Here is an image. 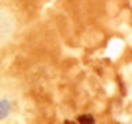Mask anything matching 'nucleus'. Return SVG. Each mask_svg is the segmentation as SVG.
Returning <instances> with one entry per match:
<instances>
[{
  "mask_svg": "<svg viewBox=\"0 0 132 124\" xmlns=\"http://www.w3.org/2000/svg\"><path fill=\"white\" fill-rule=\"evenodd\" d=\"M78 121L81 124H93L95 120L92 116H79V117H78Z\"/></svg>",
  "mask_w": 132,
  "mask_h": 124,
  "instance_id": "1",
  "label": "nucleus"
},
{
  "mask_svg": "<svg viewBox=\"0 0 132 124\" xmlns=\"http://www.w3.org/2000/svg\"><path fill=\"white\" fill-rule=\"evenodd\" d=\"M9 113V102L7 100H2V119H4Z\"/></svg>",
  "mask_w": 132,
  "mask_h": 124,
  "instance_id": "2",
  "label": "nucleus"
},
{
  "mask_svg": "<svg viewBox=\"0 0 132 124\" xmlns=\"http://www.w3.org/2000/svg\"><path fill=\"white\" fill-rule=\"evenodd\" d=\"M64 124H75V123H72V121H70V120H65V123Z\"/></svg>",
  "mask_w": 132,
  "mask_h": 124,
  "instance_id": "3",
  "label": "nucleus"
}]
</instances>
